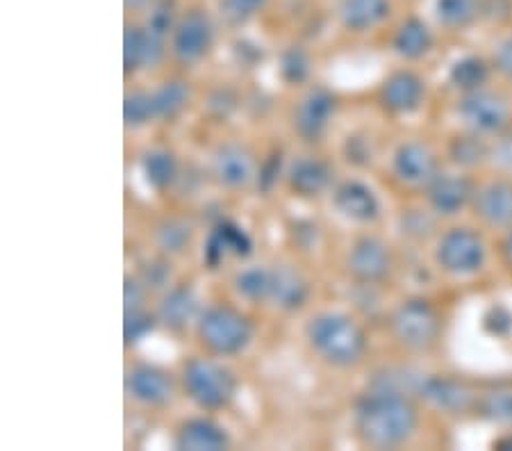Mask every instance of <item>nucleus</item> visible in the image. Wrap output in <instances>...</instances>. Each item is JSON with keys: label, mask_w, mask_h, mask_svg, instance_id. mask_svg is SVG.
Returning a JSON list of instances; mask_svg holds the SVG:
<instances>
[{"label": "nucleus", "mask_w": 512, "mask_h": 451, "mask_svg": "<svg viewBox=\"0 0 512 451\" xmlns=\"http://www.w3.org/2000/svg\"><path fill=\"white\" fill-rule=\"evenodd\" d=\"M476 215L485 224L512 228V180H494L476 194Z\"/></svg>", "instance_id": "4468645a"}, {"label": "nucleus", "mask_w": 512, "mask_h": 451, "mask_svg": "<svg viewBox=\"0 0 512 451\" xmlns=\"http://www.w3.org/2000/svg\"><path fill=\"white\" fill-rule=\"evenodd\" d=\"M267 0H221V16L230 23V26H239L246 23L258 14Z\"/></svg>", "instance_id": "c9c22d12"}, {"label": "nucleus", "mask_w": 512, "mask_h": 451, "mask_svg": "<svg viewBox=\"0 0 512 451\" xmlns=\"http://www.w3.org/2000/svg\"><path fill=\"white\" fill-rule=\"evenodd\" d=\"M487 76H490V69H487L481 57H465V60L453 64L451 69V82L467 94L481 89L487 82Z\"/></svg>", "instance_id": "c85d7f7f"}, {"label": "nucleus", "mask_w": 512, "mask_h": 451, "mask_svg": "<svg viewBox=\"0 0 512 451\" xmlns=\"http://www.w3.org/2000/svg\"><path fill=\"white\" fill-rule=\"evenodd\" d=\"M144 283L146 287H153V290H160V287L167 285L171 281V265H167L164 260H153L144 267Z\"/></svg>", "instance_id": "58836bf2"}, {"label": "nucleus", "mask_w": 512, "mask_h": 451, "mask_svg": "<svg viewBox=\"0 0 512 451\" xmlns=\"http://www.w3.org/2000/svg\"><path fill=\"white\" fill-rule=\"evenodd\" d=\"M474 196L476 192L472 180L462 176H437L428 185V199H431L433 208L442 212V215H456Z\"/></svg>", "instance_id": "dca6fc26"}, {"label": "nucleus", "mask_w": 512, "mask_h": 451, "mask_svg": "<svg viewBox=\"0 0 512 451\" xmlns=\"http://www.w3.org/2000/svg\"><path fill=\"white\" fill-rule=\"evenodd\" d=\"M390 3L387 0H344L340 7L342 23L349 30H369L387 19Z\"/></svg>", "instance_id": "4be33fe9"}, {"label": "nucleus", "mask_w": 512, "mask_h": 451, "mask_svg": "<svg viewBox=\"0 0 512 451\" xmlns=\"http://www.w3.org/2000/svg\"><path fill=\"white\" fill-rule=\"evenodd\" d=\"M123 299H126V313L139 310V308H142V301H144V285H139L137 281H130V278H126V290H123Z\"/></svg>", "instance_id": "79ce46f5"}, {"label": "nucleus", "mask_w": 512, "mask_h": 451, "mask_svg": "<svg viewBox=\"0 0 512 451\" xmlns=\"http://www.w3.org/2000/svg\"><path fill=\"white\" fill-rule=\"evenodd\" d=\"M185 390L196 406L205 410H219L230 404L235 397V379L212 360H189L183 372Z\"/></svg>", "instance_id": "20e7f679"}, {"label": "nucleus", "mask_w": 512, "mask_h": 451, "mask_svg": "<svg viewBox=\"0 0 512 451\" xmlns=\"http://www.w3.org/2000/svg\"><path fill=\"white\" fill-rule=\"evenodd\" d=\"M189 101V87L185 82L173 80L164 82V85L153 94V105H155V117L171 119L185 108Z\"/></svg>", "instance_id": "bb28decb"}, {"label": "nucleus", "mask_w": 512, "mask_h": 451, "mask_svg": "<svg viewBox=\"0 0 512 451\" xmlns=\"http://www.w3.org/2000/svg\"><path fill=\"white\" fill-rule=\"evenodd\" d=\"M146 60L148 30L126 28V35H123V64H126V73H135L137 69L146 67Z\"/></svg>", "instance_id": "7c9ffc66"}, {"label": "nucleus", "mask_w": 512, "mask_h": 451, "mask_svg": "<svg viewBox=\"0 0 512 451\" xmlns=\"http://www.w3.org/2000/svg\"><path fill=\"white\" fill-rule=\"evenodd\" d=\"M237 292L242 294L244 299L249 301H267L271 299V287H274V272H269V269H262V267H253V269H246L237 276Z\"/></svg>", "instance_id": "cd10ccee"}, {"label": "nucleus", "mask_w": 512, "mask_h": 451, "mask_svg": "<svg viewBox=\"0 0 512 451\" xmlns=\"http://www.w3.org/2000/svg\"><path fill=\"white\" fill-rule=\"evenodd\" d=\"M153 326H155V319L151 315H146L142 308L126 313V326H123L126 344H135L142 338H146V335L153 331Z\"/></svg>", "instance_id": "4c0bfd02"}, {"label": "nucleus", "mask_w": 512, "mask_h": 451, "mask_svg": "<svg viewBox=\"0 0 512 451\" xmlns=\"http://www.w3.org/2000/svg\"><path fill=\"white\" fill-rule=\"evenodd\" d=\"M355 429L362 442L390 449L406 442L417 429V410L399 392L383 390L367 397L355 413Z\"/></svg>", "instance_id": "f257e3e1"}, {"label": "nucleus", "mask_w": 512, "mask_h": 451, "mask_svg": "<svg viewBox=\"0 0 512 451\" xmlns=\"http://www.w3.org/2000/svg\"><path fill=\"white\" fill-rule=\"evenodd\" d=\"M503 258H506L508 267L512 269V228H510V233L506 237V242H503Z\"/></svg>", "instance_id": "a18cd8bd"}, {"label": "nucleus", "mask_w": 512, "mask_h": 451, "mask_svg": "<svg viewBox=\"0 0 512 451\" xmlns=\"http://www.w3.org/2000/svg\"><path fill=\"white\" fill-rule=\"evenodd\" d=\"M212 174L224 187L237 190L244 187L253 176V155L239 144H226L214 153Z\"/></svg>", "instance_id": "ddd939ff"}, {"label": "nucleus", "mask_w": 512, "mask_h": 451, "mask_svg": "<svg viewBox=\"0 0 512 451\" xmlns=\"http://www.w3.org/2000/svg\"><path fill=\"white\" fill-rule=\"evenodd\" d=\"M144 174L155 190H167L178 176L176 158L169 151H151L144 158Z\"/></svg>", "instance_id": "a878e982"}, {"label": "nucleus", "mask_w": 512, "mask_h": 451, "mask_svg": "<svg viewBox=\"0 0 512 451\" xmlns=\"http://www.w3.org/2000/svg\"><path fill=\"white\" fill-rule=\"evenodd\" d=\"M437 262L451 274H474L485 262L483 237L469 228H453L442 237Z\"/></svg>", "instance_id": "423d86ee"}, {"label": "nucleus", "mask_w": 512, "mask_h": 451, "mask_svg": "<svg viewBox=\"0 0 512 451\" xmlns=\"http://www.w3.org/2000/svg\"><path fill=\"white\" fill-rule=\"evenodd\" d=\"M251 249L253 244L249 240V235H246L239 226L224 221V224H219L210 235L208 246H205V260H208L212 267H217L228 253L246 258L251 256Z\"/></svg>", "instance_id": "a211bd4d"}, {"label": "nucleus", "mask_w": 512, "mask_h": 451, "mask_svg": "<svg viewBox=\"0 0 512 451\" xmlns=\"http://www.w3.org/2000/svg\"><path fill=\"white\" fill-rule=\"evenodd\" d=\"M308 55H305L301 48H289L283 55V62H280V76L287 82H301L308 76Z\"/></svg>", "instance_id": "e433bc0d"}, {"label": "nucleus", "mask_w": 512, "mask_h": 451, "mask_svg": "<svg viewBox=\"0 0 512 451\" xmlns=\"http://www.w3.org/2000/svg\"><path fill=\"white\" fill-rule=\"evenodd\" d=\"M451 155L458 164L474 167V164L485 160L487 146L481 142V137H458L456 142L451 144Z\"/></svg>", "instance_id": "f704fd0d"}, {"label": "nucleus", "mask_w": 512, "mask_h": 451, "mask_svg": "<svg viewBox=\"0 0 512 451\" xmlns=\"http://www.w3.org/2000/svg\"><path fill=\"white\" fill-rule=\"evenodd\" d=\"M176 447L185 451H219L228 447V433L210 420H189L180 426Z\"/></svg>", "instance_id": "6ab92c4d"}, {"label": "nucleus", "mask_w": 512, "mask_h": 451, "mask_svg": "<svg viewBox=\"0 0 512 451\" xmlns=\"http://www.w3.org/2000/svg\"><path fill=\"white\" fill-rule=\"evenodd\" d=\"M351 274L362 283H378L390 274L392 256L387 246L374 237H365L353 246L349 256Z\"/></svg>", "instance_id": "1a4fd4ad"}, {"label": "nucleus", "mask_w": 512, "mask_h": 451, "mask_svg": "<svg viewBox=\"0 0 512 451\" xmlns=\"http://www.w3.org/2000/svg\"><path fill=\"white\" fill-rule=\"evenodd\" d=\"M330 178H333V171H330L328 164L315 158H303L289 171V185L301 196L321 194L328 187Z\"/></svg>", "instance_id": "412c9836"}, {"label": "nucleus", "mask_w": 512, "mask_h": 451, "mask_svg": "<svg viewBox=\"0 0 512 451\" xmlns=\"http://www.w3.org/2000/svg\"><path fill=\"white\" fill-rule=\"evenodd\" d=\"M396 176L410 185H431L437 174L435 153L424 144H403L394 158Z\"/></svg>", "instance_id": "f8f14e48"}, {"label": "nucleus", "mask_w": 512, "mask_h": 451, "mask_svg": "<svg viewBox=\"0 0 512 451\" xmlns=\"http://www.w3.org/2000/svg\"><path fill=\"white\" fill-rule=\"evenodd\" d=\"M278 169H280V155H274V158H271V160L267 162V167H264L262 176H260L264 190H269L271 183H274V180H276V174H278Z\"/></svg>", "instance_id": "c03bdc74"}, {"label": "nucleus", "mask_w": 512, "mask_h": 451, "mask_svg": "<svg viewBox=\"0 0 512 451\" xmlns=\"http://www.w3.org/2000/svg\"><path fill=\"white\" fill-rule=\"evenodd\" d=\"M435 12L444 26L465 28L481 12V3L478 0H437Z\"/></svg>", "instance_id": "c756f323"}, {"label": "nucleus", "mask_w": 512, "mask_h": 451, "mask_svg": "<svg viewBox=\"0 0 512 451\" xmlns=\"http://www.w3.org/2000/svg\"><path fill=\"white\" fill-rule=\"evenodd\" d=\"M153 117H155L153 94L135 92L126 96V103H123V119H126L128 126L132 128L144 126V123L151 121Z\"/></svg>", "instance_id": "473e14b6"}, {"label": "nucleus", "mask_w": 512, "mask_h": 451, "mask_svg": "<svg viewBox=\"0 0 512 451\" xmlns=\"http://www.w3.org/2000/svg\"><path fill=\"white\" fill-rule=\"evenodd\" d=\"M433 46V35L424 21L410 19L403 23L394 37L396 53L408 57V60H419L424 57Z\"/></svg>", "instance_id": "393cba45"}, {"label": "nucleus", "mask_w": 512, "mask_h": 451, "mask_svg": "<svg viewBox=\"0 0 512 451\" xmlns=\"http://www.w3.org/2000/svg\"><path fill=\"white\" fill-rule=\"evenodd\" d=\"M126 3L128 10H142V7H146L151 0H123Z\"/></svg>", "instance_id": "49530a36"}, {"label": "nucleus", "mask_w": 512, "mask_h": 451, "mask_svg": "<svg viewBox=\"0 0 512 451\" xmlns=\"http://www.w3.org/2000/svg\"><path fill=\"white\" fill-rule=\"evenodd\" d=\"M485 328H487V331H490V333H494V335L508 333L510 328H512V315L508 313L506 308H501V306L492 308L490 313L485 315Z\"/></svg>", "instance_id": "ea45409f"}, {"label": "nucleus", "mask_w": 512, "mask_h": 451, "mask_svg": "<svg viewBox=\"0 0 512 451\" xmlns=\"http://www.w3.org/2000/svg\"><path fill=\"white\" fill-rule=\"evenodd\" d=\"M305 297H308V285H305L299 272H294L292 267L274 269L271 299H274L280 308H287V310L301 308Z\"/></svg>", "instance_id": "5701e85b"}, {"label": "nucleus", "mask_w": 512, "mask_h": 451, "mask_svg": "<svg viewBox=\"0 0 512 451\" xmlns=\"http://www.w3.org/2000/svg\"><path fill=\"white\" fill-rule=\"evenodd\" d=\"M196 315V297L189 287H176L164 297L160 306V319L173 331H180Z\"/></svg>", "instance_id": "b1692460"}, {"label": "nucleus", "mask_w": 512, "mask_h": 451, "mask_svg": "<svg viewBox=\"0 0 512 451\" xmlns=\"http://www.w3.org/2000/svg\"><path fill=\"white\" fill-rule=\"evenodd\" d=\"M253 326L239 310L228 306L210 308L198 322V338L212 354L233 356L251 342Z\"/></svg>", "instance_id": "7ed1b4c3"}, {"label": "nucleus", "mask_w": 512, "mask_h": 451, "mask_svg": "<svg viewBox=\"0 0 512 451\" xmlns=\"http://www.w3.org/2000/svg\"><path fill=\"white\" fill-rule=\"evenodd\" d=\"M212 39L214 30L208 16L201 12L187 14L176 26V32H173V55H176L180 64L192 67V64L201 62L208 55Z\"/></svg>", "instance_id": "0eeeda50"}, {"label": "nucleus", "mask_w": 512, "mask_h": 451, "mask_svg": "<svg viewBox=\"0 0 512 451\" xmlns=\"http://www.w3.org/2000/svg\"><path fill=\"white\" fill-rule=\"evenodd\" d=\"M460 117L472 126L476 133H501L508 126L510 110L501 96L483 92H469L460 101Z\"/></svg>", "instance_id": "6e6552de"}, {"label": "nucleus", "mask_w": 512, "mask_h": 451, "mask_svg": "<svg viewBox=\"0 0 512 451\" xmlns=\"http://www.w3.org/2000/svg\"><path fill=\"white\" fill-rule=\"evenodd\" d=\"M308 340L328 363L353 365L367 349L365 333L344 315H321L308 326Z\"/></svg>", "instance_id": "f03ea898"}, {"label": "nucleus", "mask_w": 512, "mask_h": 451, "mask_svg": "<svg viewBox=\"0 0 512 451\" xmlns=\"http://www.w3.org/2000/svg\"><path fill=\"white\" fill-rule=\"evenodd\" d=\"M335 112V96L326 92V89H312V92L303 98L299 110H296L294 126L296 133L308 142H317L328 126V119Z\"/></svg>", "instance_id": "9d476101"}, {"label": "nucleus", "mask_w": 512, "mask_h": 451, "mask_svg": "<svg viewBox=\"0 0 512 451\" xmlns=\"http://www.w3.org/2000/svg\"><path fill=\"white\" fill-rule=\"evenodd\" d=\"M192 240V228H189L185 221H167V224L160 226L158 231V242L164 251L169 253H180Z\"/></svg>", "instance_id": "72a5a7b5"}, {"label": "nucleus", "mask_w": 512, "mask_h": 451, "mask_svg": "<svg viewBox=\"0 0 512 451\" xmlns=\"http://www.w3.org/2000/svg\"><path fill=\"white\" fill-rule=\"evenodd\" d=\"M392 326L396 340H399L403 347L421 351L433 347L437 335H440V315H437V310L428 301L415 299L403 303V306L396 310Z\"/></svg>", "instance_id": "39448f33"}, {"label": "nucleus", "mask_w": 512, "mask_h": 451, "mask_svg": "<svg viewBox=\"0 0 512 451\" xmlns=\"http://www.w3.org/2000/svg\"><path fill=\"white\" fill-rule=\"evenodd\" d=\"M173 28V12L169 5H160L158 10L151 14V19H148V30L153 32V35L164 37L167 32Z\"/></svg>", "instance_id": "a19ab883"}, {"label": "nucleus", "mask_w": 512, "mask_h": 451, "mask_svg": "<svg viewBox=\"0 0 512 451\" xmlns=\"http://www.w3.org/2000/svg\"><path fill=\"white\" fill-rule=\"evenodd\" d=\"M494 64H497V71L501 76H506L512 80V37L506 39L497 51V57H494Z\"/></svg>", "instance_id": "37998d69"}, {"label": "nucleus", "mask_w": 512, "mask_h": 451, "mask_svg": "<svg viewBox=\"0 0 512 451\" xmlns=\"http://www.w3.org/2000/svg\"><path fill=\"white\" fill-rule=\"evenodd\" d=\"M481 415L494 424H512V392L497 390L481 399Z\"/></svg>", "instance_id": "2f4dec72"}, {"label": "nucleus", "mask_w": 512, "mask_h": 451, "mask_svg": "<svg viewBox=\"0 0 512 451\" xmlns=\"http://www.w3.org/2000/svg\"><path fill=\"white\" fill-rule=\"evenodd\" d=\"M424 98V82L410 71H399L381 89V101L390 112L408 114L415 112Z\"/></svg>", "instance_id": "2eb2a0df"}, {"label": "nucleus", "mask_w": 512, "mask_h": 451, "mask_svg": "<svg viewBox=\"0 0 512 451\" xmlns=\"http://www.w3.org/2000/svg\"><path fill=\"white\" fill-rule=\"evenodd\" d=\"M335 208L353 221H371L378 217L376 194L362 183H344L335 192Z\"/></svg>", "instance_id": "aec40b11"}, {"label": "nucleus", "mask_w": 512, "mask_h": 451, "mask_svg": "<svg viewBox=\"0 0 512 451\" xmlns=\"http://www.w3.org/2000/svg\"><path fill=\"white\" fill-rule=\"evenodd\" d=\"M126 388L132 399L146 406H164L173 399V379L158 367H137L126 379Z\"/></svg>", "instance_id": "9b49d317"}, {"label": "nucleus", "mask_w": 512, "mask_h": 451, "mask_svg": "<svg viewBox=\"0 0 512 451\" xmlns=\"http://www.w3.org/2000/svg\"><path fill=\"white\" fill-rule=\"evenodd\" d=\"M421 395H424L433 406L447 413H462L474 404V392L467 383L453 379H428L421 385Z\"/></svg>", "instance_id": "f3484780"}]
</instances>
